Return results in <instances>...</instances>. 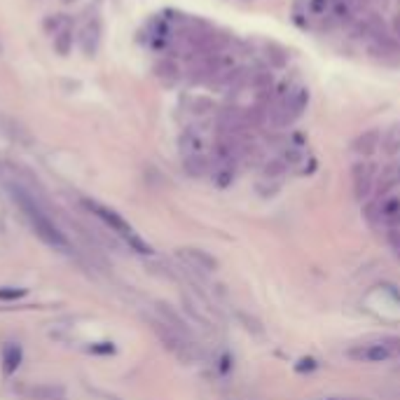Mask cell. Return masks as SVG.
<instances>
[{"instance_id":"cell-11","label":"cell","mask_w":400,"mask_h":400,"mask_svg":"<svg viewBox=\"0 0 400 400\" xmlns=\"http://www.w3.org/2000/svg\"><path fill=\"white\" fill-rule=\"evenodd\" d=\"M333 3L335 0H305L309 19L312 22H333Z\"/></svg>"},{"instance_id":"cell-4","label":"cell","mask_w":400,"mask_h":400,"mask_svg":"<svg viewBox=\"0 0 400 400\" xmlns=\"http://www.w3.org/2000/svg\"><path fill=\"white\" fill-rule=\"evenodd\" d=\"M367 218H377L386 230L400 227V195H386L372 202L367 206Z\"/></svg>"},{"instance_id":"cell-17","label":"cell","mask_w":400,"mask_h":400,"mask_svg":"<svg viewBox=\"0 0 400 400\" xmlns=\"http://www.w3.org/2000/svg\"><path fill=\"white\" fill-rule=\"evenodd\" d=\"M213 180L218 188H227L234 180V164H213Z\"/></svg>"},{"instance_id":"cell-10","label":"cell","mask_w":400,"mask_h":400,"mask_svg":"<svg viewBox=\"0 0 400 400\" xmlns=\"http://www.w3.org/2000/svg\"><path fill=\"white\" fill-rule=\"evenodd\" d=\"M386 157H396L400 154V122H393L382 131V145H379Z\"/></svg>"},{"instance_id":"cell-9","label":"cell","mask_w":400,"mask_h":400,"mask_svg":"<svg viewBox=\"0 0 400 400\" xmlns=\"http://www.w3.org/2000/svg\"><path fill=\"white\" fill-rule=\"evenodd\" d=\"M180 257H185L195 269H204V272H216L218 260L211 253H206L202 248H180Z\"/></svg>"},{"instance_id":"cell-6","label":"cell","mask_w":400,"mask_h":400,"mask_svg":"<svg viewBox=\"0 0 400 400\" xmlns=\"http://www.w3.org/2000/svg\"><path fill=\"white\" fill-rule=\"evenodd\" d=\"M346 356L353 360H360V363H384V360L396 358L384 342H377V344H358L356 349L346 351Z\"/></svg>"},{"instance_id":"cell-19","label":"cell","mask_w":400,"mask_h":400,"mask_svg":"<svg viewBox=\"0 0 400 400\" xmlns=\"http://www.w3.org/2000/svg\"><path fill=\"white\" fill-rule=\"evenodd\" d=\"M281 159L288 164V169H290V166L300 164L302 159H305V147L298 145V143H286L281 150Z\"/></svg>"},{"instance_id":"cell-24","label":"cell","mask_w":400,"mask_h":400,"mask_svg":"<svg viewBox=\"0 0 400 400\" xmlns=\"http://www.w3.org/2000/svg\"><path fill=\"white\" fill-rule=\"evenodd\" d=\"M239 319L243 321V328H246V330H250V333H255V335H262V326H260V321H255V319H248L246 314H239Z\"/></svg>"},{"instance_id":"cell-20","label":"cell","mask_w":400,"mask_h":400,"mask_svg":"<svg viewBox=\"0 0 400 400\" xmlns=\"http://www.w3.org/2000/svg\"><path fill=\"white\" fill-rule=\"evenodd\" d=\"M255 190L260 192L262 197H274L276 192L281 190V183H279V180H267V178H264V180H260V183H257Z\"/></svg>"},{"instance_id":"cell-8","label":"cell","mask_w":400,"mask_h":400,"mask_svg":"<svg viewBox=\"0 0 400 400\" xmlns=\"http://www.w3.org/2000/svg\"><path fill=\"white\" fill-rule=\"evenodd\" d=\"M379 145H382V131L379 129H367V131L358 134L351 143V150L358 154V157H372Z\"/></svg>"},{"instance_id":"cell-5","label":"cell","mask_w":400,"mask_h":400,"mask_svg":"<svg viewBox=\"0 0 400 400\" xmlns=\"http://www.w3.org/2000/svg\"><path fill=\"white\" fill-rule=\"evenodd\" d=\"M375 164L367 162H356L351 166V180H353V195H356L358 202H363L372 195L375 190Z\"/></svg>"},{"instance_id":"cell-21","label":"cell","mask_w":400,"mask_h":400,"mask_svg":"<svg viewBox=\"0 0 400 400\" xmlns=\"http://www.w3.org/2000/svg\"><path fill=\"white\" fill-rule=\"evenodd\" d=\"M211 111H216V103L211 99H206V96H197L195 103H192V113H197V115H206Z\"/></svg>"},{"instance_id":"cell-14","label":"cell","mask_w":400,"mask_h":400,"mask_svg":"<svg viewBox=\"0 0 400 400\" xmlns=\"http://www.w3.org/2000/svg\"><path fill=\"white\" fill-rule=\"evenodd\" d=\"M398 180H400V166H386V169L382 171V176H379V183H377L379 197H386V192H389Z\"/></svg>"},{"instance_id":"cell-25","label":"cell","mask_w":400,"mask_h":400,"mask_svg":"<svg viewBox=\"0 0 400 400\" xmlns=\"http://www.w3.org/2000/svg\"><path fill=\"white\" fill-rule=\"evenodd\" d=\"M92 351H94V353H113L115 346L111 344V342H101V344L92 346Z\"/></svg>"},{"instance_id":"cell-23","label":"cell","mask_w":400,"mask_h":400,"mask_svg":"<svg viewBox=\"0 0 400 400\" xmlns=\"http://www.w3.org/2000/svg\"><path fill=\"white\" fill-rule=\"evenodd\" d=\"M24 295H26L24 288H0V300H19Z\"/></svg>"},{"instance_id":"cell-1","label":"cell","mask_w":400,"mask_h":400,"mask_svg":"<svg viewBox=\"0 0 400 400\" xmlns=\"http://www.w3.org/2000/svg\"><path fill=\"white\" fill-rule=\"evenodd\" d=\"M15 199L19 202L22 211L26 213V218L31 221L33 230L38 232V237H40L45 243H49V246H54V248H59V250H66L68 248V239L63 237V232L56 227V225L51 223L47 216H45L40 206H38L33 199L26 195L24 190L15 188Z\"/></svg>"},{"instance_id":"cell-27","label":"cell","mask_w":400,"mask_h":400,"mask_svg":"<svg viewBox=\"0 0 400 400\" xmlns=\"http://www.w3.org/2000/svg\"><path fill=\"white\" fill-rule=\"evenodd\" d=\"M391 29H393V35H396L398 40H400V12L391 19Z\"/></svg>"},{"instance_id":"cell-3","label":"cell","mask_w":400,"mask_h":400,"mask_svg":"<svg viewBox=\"0 0 400 400\" xmlns=\"http://www.w3.org/2000/svg\"><path fill=\"white\" fill-rule=\"evenodd\" d=\"M85 209L92 211L96 218H101V221L106 223L113 232H118V234L125 239V241H127L134 250H136V253H143V255H145V253H152V248L147 246V243L136 234V232H134L131 225H129L118 211L108 209V206H103V204H99V202H89V199H85Z\"/></svg>"},{"instance_id":"cell-22","label":"cell","mask_w":400,"mask_h":400,"mask_svg":"<svg viewBox=\"0 0 400 400\" xmlns=\"http://www.w3.org/2000/svg\"><path fill=\"white\" fill-rule=\"evenodd\" d=\"M386 241H389V246L393 253H396V257H400V227L386 230Z\"/></svg>"},{"instance_id":"cell-15","label":"cell","mask_w":400,"mask_h":400,"mask_svg":"<svg viewBox=\"0 0 400 400\" xmlns=\"http://www.w3.org/2000/svg\"><path fill=\"white\" fill-rule=\"evenodd\" d=\"M353 19L351 0H335L333 3V22L335 24H349Z\"/></svg>"},{"instance_id":"cell-7","label":"cell","mask_w":400,"mask_h":400,"mask_svg":"<svg viewBox=\"0 0 400 400\" xmlns=\"http://www.w3.org/2000/svg\"><path fill=\"white\" fill-rule=\"evenodd\" d=\"M178 145H180L183 157H195V154H206V150H209V138H206V134L202 129L190 127L180 134Z\"/></svg>"},{"instance_id":"cell-16","label":"cell","mask_w":400,"mask_h":400,"mask_svg":"<svg viewBox=\"0 0 400 400\" xmlns=\"http://www.w3.org/2000/svg\"><path fill=\"white\" fill-rule=\"evenodd\" d=\"M286 171H288V164L283 162L281 157H274L262 164V176L267 180H279L281 176H286Z\"/></svg>"},{"instance_id":"cell-12","label":"cell","mask_w":400,"mask_h":400,"mask_svg":"<svg viewBox=\"0 0 400 400\" xmlns=\"http://www.w3.org/2000/svg\"><path fill=\"white\" fill-rule=\"evenodd\" d=\"M19 365H22V346H19V344H5V349H3V370H5V375H15Z\"/></svg>"},{"instance_id":"cell-28","label":"cell","mask_w":400,"mask_h":400,"mask_svg":"<svg viewBox=\"0 0 400 400\" xmlns=\"http://www.w3.org/2000/svg\"><path fill=\"white\" fill-rule=\"evenodd\" d=\"M221 370H223V372L230 370V356H223V358H221Z\"/></svg>"},{"instance_id":"cell-13","label":"cell","mask_w":400,"mask_h":400,"mask_svg":"<svg viewBox=\"0 0 400 400\" xmlns=\"http://www.w3.org/2000/svg\"><path fill=\"white\" fill-rule=\"evenodd\" d=\"M183 164H185V171H188L190 176H195V178H202L204 173L211 171V159L206 157V154H195V157H185Z\"/></svg>"},{"instance_id":"cell-26","label":"cell","mask_w":400,"mask_h":400,"mask_svg":"<svg viewBox=\"0 0 400 400\" xmlns=\"http://www.w3.org/2000/svg\"><path fill=\"white\" fill-rule=\"evenodd\" d=\"M314 367H316V360L314 358H302L300 365H298V370L305 372V370H314Z\"/></svg>"},{"instance_id":"cell-2","label":"cell","mask_w":400,"mask_h":400,"mask_svg":"<svg viewBox=\"0 0 400 400\" xmlns=\"http://www.w3.org/2000/svg\"><path fill=\"white\" fill-rule=\"evenodd\" d=\"M309 101H312V92L305 85H293V89L283 96L279 103L269 108V125L276 129H286L295 125L302 115H305Z\"/></svg>"},{"instance_id":"cell-18","label":"cell","mask_w":400,"mask_h":400,"mask_svg":"<svg viewBox=\"0 0 400 400\" xmlns=\"http://www.w3.org/2000/svg\"><path fill=\"white\" fill-rule=\"evenodd\" d=\"M264 56H267V61H269V66H272V68H283L288 63V51L276 42L267 45V54H264Z\"/></svg>"}]
</instances>
